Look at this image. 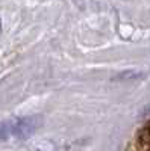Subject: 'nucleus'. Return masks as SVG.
Returning a JSON list of instances; mask_svg holds the SVG:
<instances>
[{
  "label": "nucleus",
  "mask_w": 150,
  "mask_h": 151,
  "mask_svg": "<svg viewBox=\"0 0 150 151\" xmlns=\"http://www.w3.org/2000/svg\"><path fill=\"white\" fill-rule=\"evenodd\" d=\"M138 77H143V74L141 73H136V71H128V73H124L121 76H117V79H138Z\"/></svg>",
  "instance_id": "7ed1b4c3"
},
{
  "label": "nucleus",
  "mask_w": 150,
  "mask_h": 151,
  "mask_svg": "<svg viewBox=\"0 0 150 151\" xmlns=\"http://www.w3.org/2000/svg\"><path fill=\"white\" fill-rule=\"evenodd\" d=\"M41 124H43L41 115H32V116L11 119L9 129H11V134L15 136L17 139H28L41 127Z\"/></svg>",
  "instance_id": "f257e3e1"
},
{
  "label": "nucleus",
  "mask_w": 150,
  "mask_h": 151,
  "mask_svg": "<svg viewBox=\"0 0 150 151\" xmlns=\"http://www.w3.org/2000/svg\"><path fill=\"white\" fill-rule=\"evenodd\" d=\"M0 32H2V23H0Z\"/></svg>",
  "instance_id": "39448f33"
},
{
  "label": "nucleus",
  "mask_w": 150,
  "mask_h": 151,
  "mask_svg": "<svg viewBox=\"0 0 150 151\" xmlns=\"http://www.w3.org/2000/svg\"><path fill=\"white\" fill-rule=\"evenodd\" d=\"M144 116H147V118H150V106L144 110Z\"/></svg>",
  "instance_id": "20e7f679"
},
{
  "label": "nucleus",
  "mask_w": 150,
  "mask_h": 151,
  "mask_svg": "<svg viewBox=\"0 0 150 151\" xmlns=\"http://www.w3.org/2000/svg\"><path fill=\"white\" fill-rule=\"evenodd\" d=\"M11 134V129H9V121H2L0 122V141L6 139Z\"/></svg>",
  "instance_id": "f03ea898"
}]
</instances>
